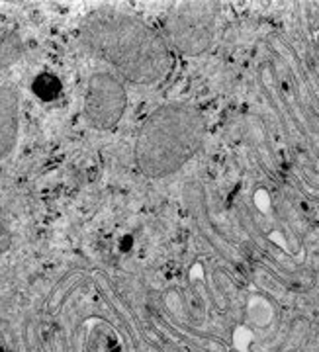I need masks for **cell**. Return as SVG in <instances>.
<instances>
[{
    "mask_svg": "<svg viewBox=\"0 0 319 352\" xmlns=\"http://www.w3.org/2000/svg\"><path fill=\"white\" fill-rule=\"evenodd\" d=\"M80 41L118 75L140 87L163 82L175 67V51L165 36L129 14L90 12L80 24Z\"/></svg>",
    "mask_w": 319,
    "mask_h": 352,
    "instance_id": "1",
    "label": "cell"
},
{
    "mask_svg": "<svg viewBox=\"0 0 319 352\" xmlns=\"http://www.w3.org/2000/svg\"><path fill=\"white\" fill-rule=\"evenodd\" d=\"M204 113L192 104L168 102L149 113L141 124L133 159L147 178H166L179 173L204 145Z\"/></svg>",
    "mask_w": 319,
    "mask_h": 352,
    "instance_id": "2",
    "label": "cell"
},
{
    "mask_svg": "<svg viewBox=\"0 0 319 352\" xmlns=\"http://www.w3.org/2000/svg\"><path fill=\"white\" fill-rule=\"evenodd\" d=\"M217 2H180L165 18V39L173 51L198 57L212 47L216 38Z\"/></svg>",
    "mask_w": 319,
    "mask_h": 352,
    "instance_id": "3",
    "label": "cell"
},
{
    "mask_svg": "<svg viewBox=\"0 0 319 352\" xmlns=\"http://www.w3.org/2000/svg\"><path fill=\"white\" fill-rule=\"evenodd\" d=\"M128 108L124 82L112 73H96L89 78L82 112L90 126L100 131L114 129Z\"/></svg>",
    "mask_w": 319,
    "mask_h": 352,
    "instance_id": "4",
    "label": "cell"
},
{
    "mask_svg": "<svg viewBox=\"0 0 319 352\" xmlns=\"http://www.w3.org/2000/svg\"><path fill=\"white\" fill-rule=\"evenodd\" d=\"M20 94L12 85H0V163L16 149L20 135Z\"/></svg>",
    "mask_w": 319,
    "mask_h": 352,
    "instance_id": "5",
    "label": "cell"
},
{
    "mask_svg": "<svg viewBox=\"0 0 319 352\" xmlns=\"http://www.w3.org/2000/svg\"><path fill=\"white\" fill-rule=\"evenodd\" d=\"M22 55H24L22 38L12 30L0 28V71H4L6 67H10L16 61H20Z\"/></svg>",
    "mask_w": 319,
    "mask_h": 352,
    "instance_id": "6",
    "label": "cell"
},
{
    "mask_svg": "<svg viewBox=\"0 0 319 352\" xmlns=\"http://www.w3.org/2000/svg\"><path fill=\"white\" fill-rule=\"evenodd\" d=\"M61 90V82L52 75L38 76V80H34V92L39 94L43 100H53Z\"/></svg>",
    "mask_w": 319,
    "mask_h": 352,
    "instance_id": "7",
    "label": "cell"
},
{
    "mask_svg": "<svg viewBox=\"0 0 319 352\" xmlns=\"http://www.w3.org/2000/svg\"><path fill=\"white\" fill-rule=\"evenodd\" d=\"M12 233L6 229L4 226H0V254H4L6 251H10V247H12Z\"/></svg>",
    "mask_w": 319,
    "mask_h": 352,
    "instance_id": "8",
    "label": "cell"
}]
</instances>
